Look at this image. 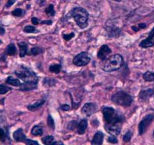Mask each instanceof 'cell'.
I'll return each mask as SVG.
<instances>
[{
    "label": "cell",
    "mask_w": 154,
    "mask_h": 145,
    "mask_svg": "<svg viewBox=\"0 0 154 145\" xmlns=\"http://www.w3.org/2000/svg\"><path fill=\"white\" fill-rule=\"evenodd\" d=\"M102 113L105 121V125H122L125 117L119 112L116 111L112 107L104 106L102 108Z\"/></svg>",
    "instance_id": "obj_1"
},
{
    "label": "cell",
    "mask_w": 154,
    "mask_h": 145,
    "mask_svg": "<svg viewBox=\"0 0 154 145\" xmlns=\"http://www.w3.org/2000/svg\"><path fill=\"white\" fill-rule=\"evenodd\" d=\"M105 60L106 61L102 66V69L105 72H112V71L118 70L122 67L124 63L123 57L119 54L112 55Z\"/></svg>",
    "instance_id": "obj_2"
},
{
    "label": "cell",
    "mask_w": 154,
    "mask_h": 145,
    "mask_svg": "<svg viewBox=\"0 0 154 145\" xmlns=\"http://www.w3.org/2000/svg\"><path fill=\"white\" fill-rule=\"evenodd\" d=\"M71 16L76 22L77 25L82 29L88 26V13L85 8L82 7H77V8H73L71 11Z\"/></svg>",
    "instance_id": "obj_3"
},
{
    "label": "cell",
    "mask_w": 154,
    "mask_h": 145,
    "mask_svg": "<svg viewBox=\"0 0 154 145\" xmlns=\"http://www.w3.org/2000/svg\"><path fill=\"white\" fill-rule=\"evenodd\" d=\"M111 100L116 104L122 106H129L133 101L132 97L123 91H119L114 94Z\"/></svg>",
    "instance_id": "obj_4"
},
{
    "label": "cell",
    "mask_w": 154,
    "mask_h": 145,
    "mask_svg": "<svg viewBox=\"0 0 154 145\" xmlns=\"http://www.w3.org/2000/svg\"><path fill=\"white\" fill-rule=\"evenodd\" d=\"M14 73L17 77L21 79L24 82H28V81L38 82V78L35 72L24 66H20L17 70L14 72Z\"/></svg>",
    "instance_id": "obj_5"
},
{
    "label": "cell",
    "mask_w": 154,
    "mask_h": 145,
    "mask_svg": "<svg viewBox=\"0 0 154 145\" xmlns=\"http://www.w3.org/2000/svg\"><path fill=\"white\" fill-rule=\"evenodd\" d=\"M90 61H91V57H90L88 52H85V51L77 54L72 60L73 64L77 66H86L87 64L90 63Z\"/></svg>",
    "instance_id": "obj_6"
},
{
    "label": "cell",
    "mask_w": 154,
    "mask_h": 145,
    "mask_svg": "<svg viewBox=\"0 0 154 145\" xmlns=\"http://www.w3.org/2000/svg\"><path fill=\"white\" fill-rule=\"evenodd\" d=\"M154 119V116L152 114H148L140 121L138 125V132L140 135H142L145 133L147 129L148 126L151 124Z\"/></svg>",
    "instance_id": "obj_7"
},
{
    "label": "cell",
    "mask_w": 154,
    "mask_h": 145,
    "mask_svg": "<svg viewBox=\"0 0 154 145\" xmlns=\"http://www.w3.org/2000/svg\"><path fill=\"white\" fill-rule=\"evenodd\" d=\"M96 105L94 103H86L82 108V113L85 116H90L95 113Z\"/></svg>",
    "instance_id": "obj_8"
},
{
    "label": "cell",
    "mask_w": 154,
    "mask_h": 145,
    "mask_svg": "<svg viewBox=\"0 0 154 145\" xmlns=\"http://www.w3.org/2000/svg\"><path fill=\"white\" fill-rule=\"evenodd\" d=\"M111 53V49L106 45H103L97 51V57L100 60H104L107 58L109 54Z\"/></svg>",
    "instance_id": "obj_9"
},
{
    "label": "cell",
    "mask_w": 154,
    "mask_h": 145,
    "mask_svg": "<svg viewBox=\"0 0 154 145\" xmlns=\"http://www.w3.org/2000/svg\"><path fill=\"white\" fill-rule=\"evenodd\" d=\"M13 137H14V140L17 142H23V143L27 144L28 140L29 139L26 138V135L23 133V131L21 128H19L17 131H15L13 134Z\"/></svg>",
    "instance_id": "obj_10"
},
{
    "label": "cell",
    "mask_w": 154,
    "mask_h": 145,
    "mask_svg": "<svg viewBox=\"0 0 154 145\" xmlns=\"http://www.w3.org/2000/svg\"><path fill=\"white\" fill-rule=\"evenodd\" d=\"M122 125H105V129L111 135L116 136L120 134Z\"/></svg>",
    "instance_id": "obj_11"
},
{
    "label": "cell",
    "mask_w": 154,
    "mask_h": 145,
    "mask_svg": "<svg viewBox=\"0 0 154 145\" xmlns=\"http://www.w3.org/2000/svg\"><path fill=\"white\" fill-rule=\"evenodd\" d=\"M37 82L34 81H28V82H24L23 84H20V91H31L37 88Z\"/></svg>",
    "instance_id": "obj_12"
},
{
    "label": "cell",
    "mask_w": 154,
    "mask_h": 145,
    "mask_svg": "<svg viewBox=\"0 0 154 145\" xmlns=\"http://www.w3.org/2000/svg\"><path fill=\"white\" fill-rule=\"evenodd\" d=\"M154 45V36L152 35H149L148 37L146 39H143V41L140 42V43L139 44V46L143 48H147L152 47Z\"/></svg>",
    "instance_id": "obj_13"
},
{
    "label": "cell",
    "mask_w": 154,
    "mask_h": 145,
    "mask_svg": "<svg viewBox=\"0 0 154 145\" xmlns=\"http://www.w3.org/2000/svg\"><path fill=\"white\" fill-rule=\"evenodd\" d=\"M88 126V122L85 119H82L76 127V131L79 134H83Z\"/></svg>",
    "instance_id": "obj_14"
},
{
    "label": "cell",
    "mask_w": 154,
    "mask_h": 145,
    "mask_svg": "<svg viewBox=\"0 0 154 145\" xmlns=\"http://www.w3.org/2000/svg\"><path fill=\"white\" fill-rule=\"evenodd\" d=\"M103 137H104V135H103V132H101V131H97V132L94 134V137H93L92 141H91V144H102L103 140Z\"/></svg>",
    "instance_id": "obj_15"
},
{
    "label": "cell",
    "mask_w": 154,
    "mask_h": 145,
    "mask_svg": "<svg viewBox=\"0 0 154 145\" xmlns=\"http://www.w3.org/2000/svg\"><path fill=\"white\" fill-rule=\"evenodd\" d=\"M154 90L153 89H147V90H143V91H140V94H139V97L141 100H146L151 97V96L153 94Z\"/></svg>",
    "instance_id": "obj_16"
},
{
    "label": "cell",
    "mask_w": 154,
    "mask_h": 145,
    "mask_svg": "<svg viewBox=\"0 0 154 145\" xmlns=\"http://www.w3.org/2000/svg\"><path fill=\"white\" fill-rule=\"evenodd\" d=\"M18 47L19 51H20V57H23L27 52V44L24 42H19Z\"/></svg>",
    "instance_id": "obj_17"
},
{
    "label": "cell",
    "mask_w": 154,
    "mask_h": 145,
    "mask_svg": "<svg viewBox=\"0 0 154 145\" xmlns=\"http://www.w3.org/2000/svg\"><path fill=\"white\" fill-rule=\"evenodd\" d=\"M16 52H17V50H16V47L14 43L9 44L5 48V54H7V55H14Z\"/></svg>",
    "instance_id": "obj_18"
},
{
    "label": "cell",
    "mask_w": 154,
    "mask_h": 145,
    "mask_svg": "<svg viewBox=\"0 0 154 145\" xmlns=\"http://www.w3.org/2000/svg\"><path fill=\"white\" fill-rule=\"evenodd\" d=\"M44 103H45V100H38V101L35 102V103H32V104L29 105V106H27L28 110H31V111H33V110H37V109L40 107L42 105H43Z\"/></svg>",
    "instance_id": "obj_19"
},
{
    "label": "cell",
    "mask_w": 154,
    "mask_h": 145,
    "mask_svg": "<svg viewBox=\"0 0 154 145\" xmlns=\"http://www.w3.org/2000/svg\"><path fill=\"white\" fill-rule=\"evenodd\" d=\"M7 84L8 85H13V86H20V82L18 79H14L11 76H9V77L7 78L6 81H5Z\"/></svg>",
    "instance_id": "obj_20"
},
{
    "label": "cell",
    "mask_w": 154,
    "mask_h": 145,
    "mask_svg": "<svg viewBox=\"0 0 154 145\" xmlns=\"http://www.w3.org/2000/svg\"><path fill=\"white\" fill-rule=\"evenodd\" d=\"M31 133L34 136H41L42 133H43V131H42V128L40 126L35 125V126L32 127V130H31Z\"/></svg>",
    "instance_id": "obj_21"
},
{
    "label": "cell",
    "mask_w": 154,
    "mask_h": 145,
    "mask_svg": "<svg viewBox=\"0 0 154 145\" xmlns=\"http://www.w3.org/2000/svg\"><path fill=\"white\" fill-rule=\"evenodd\" d=\"M143 78L146 82H152L154 81V72L147 71L143 75Z\"/></svg>",
    "instance_id": "obj_22"
},
{
    "label": "cell",
    "mask_w": 154,
    "mask_h": 145,
    "mask_svg": "<svg viewBox=\"0 0 154 145\" xmlns=\"http://www.w3.org/2000/svg\"><path fill=\"white\" fill-rule=\"evenodd\" d=\"M23 32L26 33H35V32H38V30H37L35 28V26H26L23 28Z\"/></svg>",
    "instance_id": "obj_23"
},
{
    "label": "cell",
    "mask_w": 154,
    "mask_h": 145,
    "mask_svg": "<svg viewBox=\"0 0 154 145\" xmlns=\"http://www.w3.org/2000/svg\"><path fill=\"white\" fill-rule=\"evenodd\" d=\"M49 70L51 72H54V73H59L61 70V65L60 64H54L51 65L49 67Z\"/></svg>",
    "instance_id": "obj_24"
},
{
    "label": "cell",
    "mask_w": 154,
    "mask_h": 145,
    "mask_svg": "<svg viewBox=\"0 0 154 145\" xmlns=\"http://www.w3.org/2000/svg\"><path fill=\"white\" fill-rule=\"evenodd\" d=\"M42 140V143H43L44 144H47V145L52 144L53 142H54V137L51 135L46 136V137H43Z\"/></svg>",
    "instance_id": "obj_25"
},
{
    "label": "cell",
    "mask_w": 154,
    "mask_h": 145,
    "mask_svg": "<svg viewBox=\"0 0 154 145\" xmlns=\"http://www.w3.org/2000/svg\"><path fill=\"white\" fill-rule=\"evenodd\" d=\"M43 52V50L42 48H39V47H33V48H31L30 53L32 55H38V54H41V53Z\"/></svg>",
    "instance_id": "obj_26"
},
{
    "label": "cell",
    "mask_w": 154,
    "mask_h": 145,
    "mask_svg": "<svg viewBox=\"0 0 154 145\" xmlns=\"http://www.w3.org/2000/svg\"><path fill=\"white\" fill-rule=\"evenodd\" d=\"M45 13L48 14V16H54L55 14V11L54 9V5H49L45 9Z\"/></svg>",
    "instance_id": "obj_27"
},
{
    "label": "cell",
    "mask_w": 154,
    "mask_h": 145,
    "mask_svg": "<svg viewBox=\"0 0 154 145\" xmlns=\"http://www.w3.org/2000/svg\"><path fill=\"white\" fill-rule=\"evenodd\" d=\"M47 124H48V127H50V128L53 130L54 129V122L51 115H48V119H47Z\"/></svg>",
    "instance_id": "obj_28"
},
{
    "label": "cell",
    "mask_w": 154,
    "mask_h": 145,
    "mask_svg": "<svg viewBox=\"0 0 154 145\" xmlns=\"http://www.w3.org/2000/svg\"><path fill=\"white\" fill-rule=\"evenodd\" d=\"M132 131H128L125 133V135L123 136V141L124 142H128L131 139L132 137Z\"/></svg>",
    "instance_id": "obj_29"
},
{
    "label": "cell",
    "mask_w": 154,
    "mask_h": 145,
    "mask_svg": "<svg viewBox=\"0 0 154 145\" xmlns=\"http://www.w3.org/2000/svg\"><path fill=\"white\" fill-rule=\"evenodd\" d=\"M10 89H11V88H10L9 87L6 86V85H1V84H0V94H5V93L8 92Z\"/></svg>",
    "instance_id": "obj_30"
},
{
    "label": "cell",
    "mask_w": 154,
    "mask_h": 145,
    "mask_svg": "<svg viewBox=\"0 0 154 145\" xmlns=\"http://www.w3.org/2000/svg\"><path fill=\"white\" fill-rule=\"evenodd\" d=\"M11 14H12V15L15 16V17H20L23 14V11L20 8H16L15 10H14L11 12Z\"/></svg>",
    "instance_id": "obj_31"
},
{
    "label": "cell",
    "mask_w": 154,
    "mask_h": 145,
    "mask_svg": "<svg viewBox=\"0 0 154 145\" xmlns=\"http://www.w3.org/2000/svg\"><path fill=\"white\" fill-rule=\"evenodd\" d=\"M6 133L5 132V131L2 128H0V141H5L6 140Z\"/></svg>",
    "instance_id": "obj_32"
},
{
    "label": "cell",
    "mask_w": 154,
    "mask_h": 145,
    "mask_svg": "<svg viewBox=\"0 0 154 145\" xmlns=\"http://www.w3.org/2000/svg\"><path fill=\"white\" fill-rule=\"evenodd\" d=\"M77 125H78V123H77L76 122H75V120L72 121V122H69V124H68V128L70 130H73L74 128H76L77 127Z\"/></svg>",
    "instance_id": "obj_33"
},
{
    "label": "cell",
    "mask_w": 154,
    "mask_h": 145,
    "mask_svg": "<svg viewBox=\"0 0 154 145\" xmlns=\"http://www.w3.org/2000/svg\"><path fill=\"white\" fill-rule=\"evenodd\" d=\"M107 140H108V142H109V143H117V139H116V136H114V135L109 136V137H108Z\"/></svg>",
    "instance_id": "obj_34"
},
{
    "label": "cell",
    "mask_w": 154,
    "mask_h": 145,
    "mask_svg": "<svg viewBox=\"0 0 154 145\" xmlns=\"http://www.w3.org/2000/svg\"><path fill=\"white\" fill-rule=\"evenodd\" d=\"M74 35H75V34H74L73 32H72V33H69V34H64V35H63V39H64L66 41H69V39H71L72 38H73Z\"/></svg>",
    "instance_id": "obj_35"
},
{
    "label": "cell",
    "mask_w": 154,
    "mask_h": 145,
    "mask_svg": "<svg viewBox=\"0 0 154 145\" xmlns=\"http://www.w3.org/2000/svg\"><path fill=\"white\" fill-rule=\"evenodd\" d=\"M60 109L63 111H68V110H70V106L67 104H63L60 106Z\"/></svg>",
    "instance_id": "obj_36"
},
{
    "label": "cell",
    "mask_w": 154,
    "mask_h": 145,
    "mask_svg": "<svg viewBox=\"0 0 154 145\" xmlns=\"http://www.w3.org/2000/svg\"><path fill=\"white\" fill-rule=\"evenodd\" d=\"M15 1H16V0H8V3L6 4V8H9L11 5H12L15 2Z\"/></svg>",
    "instance_id": "obj_37"
},
{
    "label": "cell",
    "mask_w": 154,
    "mask_h": 145,
    "mask_svg": "<svg viewBox=\"0 0 154 145\" xmlns=\"http://www.w3.org/2000/svg\"><path fill=\"white\" fill-rule=\"evenodd\" d=\"M31 21H32V24H35V25L38 24V20L37 17H32V20H31Z\"/></svg>",
    "instance_id": "obj_38"
},
{
    "label": "cell",
    "mask_w": 154,
    "mask_h": 145,
    "mask_svg": "<svg viewBox=\"0 0 154 145\" xmlns=\"http://www.w3.org/2000/svg\"><path fill=\"white\" fill-rule=\"evenodd\" d=\"M52 23L51 20H43L41 22V24H47V25H51Z\"/></svg>",
    "instance_id": "obj_39"
},
{
    "label": "cell",
    "mask_w": 154,
    "mask_h": 145,
    "mask_svg": "<svg viewBox=\"0 0 154 145\" xmlns=\"http://www.w3.org/2000/svg\"><path fill=\"white\" fill-rule=\"evenodd\" d=\"M5 32V29L2 26H0V35H4Z\"/></svg>",
    "instance_id": "obj_40"
},
{
    "label": "cell",
    "mask_w": 154,
    "mask_h": 145,
    "mask_svg": "<svg viewBox=\"0 0 154 145\" xmlns=\"http://www.w3.org/2000/svg\"><path fill=\"white\" fill-rule=\"evenodd\" d=\"M139 28H140V29H143V28H145L146 26V23H140V24L138 25Z\"/></svg>",
    "instance_id": "obj_41"
},
{
    "label": "cell",
    "mask_w": 154,
    "mask_h": 145,
    "mask_svg": "<svg viewBox=\"0 0 154 145\" xmlns=\"http://www.w3.org/2000/svg\"><path fill=\"white\" fill-rule=\"evenodd\" d=\"M149 35H152V36H154V26H153V28L151 29V31H150V32L149 33Z\"/></svg>",
    "instance_id": "obj_42"
},
{
    "label": "cell",
    "mask_w": 154,
    "mask_h": 145,
    "mask_svg": "<svg viewBox=\"0 0 154 145\" xmlns=\"http://www.w3.org/2000/svg\"><path fill=\"white\" fill-rule=\"evenodd\" d=\"M52 144H63V143L60 141H57V142H53Z\"/></svg>",
    "instance_id": "obj_43"
},
{
    "label": "cell",
    "mask_w": 154,
    "mask_h": 145,
    "mask_svg": "<svg viewBox=\"0 0 154 145\" xmlns=\"http://www.w3.org/2000/svg\"><path fill=\"white\" fill-rule=\"evenodd\" d=\"M131 29H134V31H136V32H137V31H139V29H138V28H137V27H136V26H133L132 27H131Z\"/></svg>",
    "instance_id": "obj_44"
},
{
    "label": "cell",
    "mask_w": 154,
    "mask_h": 145,
    "mask_svg": "<svg viewBox=\"0 0 154 145\" xmlns=\"http://www.w3.org/2000/svg\"><path fill=\"white\" fill-rule=\"evenodd\" d=\"M114 1H116V2H121L122 0H114Z\"/></svg>",
    "instance_id": "obj_45"
},
{
    "label": "cell",
    "mask_w": 154,
    "mask_h": 145,
    "mask_svg": "<svg viewBox=\"0 0 154 145\" xmlns=\"http://www.w3.org/2000/svg\"><path fill=\"white\" fill-rule=\"evenodd\" d=\"M153 137H154V131H153Z\"/></svg>",
    "instance_id": "obj_46"
}]
</instances>
